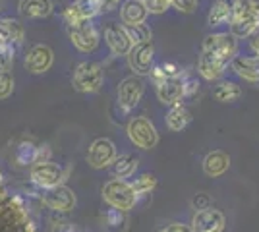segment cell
Wrapping results in <instances>:
<instances>
[{
  "label": "cell",
  "mask_w": 259,
  "mask_h": 232,
  "mask_svg": "<svg viewBox=\"0 0 259 232\" xmlns=\"http://www.w3.org/2000/svg\"><path fill=\"white\" fill-rule=\"evenodd\" d=\"M230 33L236 39H248L259 33V2L257 0H236L230 20Z\"/></svg>",
  "instance_id": "cell-1"
},
{
  "label": "cell",
  "mask_w": 259,
  "mask_h": 232,
  "mask_svg": "<svg viewBox=\"0 0 259 232\" xmlns=\"http://www.w3.org/2000/svg\"><path fill=\"white\" fill-rule=\"evenodd\" d=\"M103 199L107 201L112 209H118L122 213L136 209L140 198L136 196V192L132 188L128 180H120V178H110L108 182L103 184Z\"/></svg>",
  "instance_id": "cell-2"
},
{
  "label": "cell",
  "mask_w": 259,
  "mask_h": 232,
  "mask_svg": "<svg viewBox=\"0 0 259 232\" xmlns=\"http://www.w3.org/2000/svg\"><path fill=\"white\" fill-rule=\"evenodd\" d=\"M103 79H105L103 66L93 60H85L77 64V68L74 70L72 85L79 93H97L103 87Z\"/></svg>",
  "instance_id": "cell-3"
},
{
  "label": "cell",
  "mask_w": 259,
  "mask_h": 232,
  "mask_svg": "<svg viewBox=\"0 0 259 232\" xmlns=\"http://www.w3.org/2000/svg\"><path fill=\"white\" fill-rule=\"evenodd\" d=\"M201 51L230 66V62L238 55V39L230 31L228 33H211L203 39Z\"/></svg>",
  "instance_id": "cell-4"
},
{
  "label": "cell",
  "mask_w": 259,
  "mask_h": 232,
  "mask_svg": "<svg viewBox=\"0 0 259 232\" xmlns=\"http://www.w3.org/2000/svg\"><path fill=\"white\" fill-rule=\"evenodd\" d=\"M130 142L136 145L141 151H149L153 147H157L159 144V132L155 128L149 118L145 116H136L128 122V128H126Z\"/></svg>",
  "instance_id": "cell-5"
},
{
  "label": "cell",
  "mask_w": 259,
  "mask_h": 232,
  "mask_svg": "<svg viewBox=\"0 0 259 232\" xmlns=\"http://www.w3.org/2000/svg\"><path fill=\"white\" fill-rule=\"evenodd\" d=\"M29 178L39 190H53L64 184L66 172L53 161H37L31 165Z\"/></svg>",
  "instance_id": "cell-6"
},
{
  "label": "cell",
  "mask_w": 259,
  "mask_h": 232,
  "mask_svg": "<svg viewBox=\"0 0 259 232\" xmlns=\"http://www.w3.org/2000/svg\"><path fill=\"white\" fill-rule=\"evenodd\" d=\"M39 199L47 209L54 211V213H70L77 203L74 190L64 186V184L53 190H41Z\"/></svg>",
  "instance_id": "cell-7"
},
{
  "label": "cell",
  "mask_w": 259,
  "mask_h": 232,
  "mask_svg": "<svg viewBox=\"0 0 259 232\" xmlns=\"http://www.w3.org/2000/svg\"><path fill=\"white\" fill-rule=\"evenodd\" d=\"M145 93V83H143V77L141 76H128L124 77L118 83V105L122 107V111H134L138 105H140L141 97Z\"/></svg>",
  "instance_id": "cell-8"
},
{
  "label": "cell",
  "mask_w": 259,
  "mask_h": 232,
  "mask_svg": "<svg viewBox=\"0 0 259 232\" xmlns=\"http://www.w3.org/2000/svg\"><path fill=\"white\" fill-rule=\"evenodd\" d=\"M116 145L112 140H108V137H97L93 144L89 145V151H87V163L89 166H93V168H108V166H112V163L116 161Z\"/></svg>",
  "instance_id": "cell-9"
},
{
  "label": "cell",
  "mask_w": 259,
  "mask_h": 232,
  "mask_svg": "<svg viewBox=\"0 0 259 232\" xmlns=\"http://www.w3.org/2000/svg\"><path fill=\"white\" fill-rule=\"evenodd\" d=\"M68 37L72 44L81 53H93L101 41V33L93 22H83L74 27H68Z\"/></svg>",
  "instance_id": "cell-10"
},
{
  "label": "cell",
  "mask_w": 259,
  "mask_h": 232,
  "mask_svg": "<svg viewBox=\"0 0 259 232\" xmlns=\"http://www.w3.org/2000/svg\"><path fill=\"white\" fill-rule=\"evenodd\" d=\"M192 232H227V217L223 211L209 207L205 211H197L192 217Z\"/></svg>",
  "instance_id": "cell-11"
},
{
  "label": "cell",
  "mask_w": 259,
  "mask_h": 232,
  "mask_svg": "<svg viewBox=\"0 0 259 232\" xmlns=\"http://www.w3.org/2000/svg\"><path fill=\"white\" fill-rule=\"evenodd\" d=\"M153 58H155V47L151 43L134 44L128 53V64L136 76H149L153 70Z\"/></svg>",
  "instance_id": "cell-12"
},
{
  "label": "cell",
  "mask_w": 259,
  "mask_h": 232,
  "mask_svg": "<svg viewBox=\"0 0 259 232\" xmlns=\"http://www.w3.org/2000/svg\"><path fill=\"white\" fill-rule=\"evenodd\" d=\"M105 41H107L110 53L116 56H128V53L134 47L126 27L122 23L114 22L107 23V27H105Z\"/></svg>",
  "instance_id": "cell-13"
},
{
  "label": "cell",
  "mask_w": 259,
  "mask_h": 232,
  "mask_svg": "<svg viewBox=\"0 0 259 232\" xmlns=\"http://www.w3.org/2000/svg\"><path fill=\"white\" fill-rule=\"evenodd\" d=\"M54 53L49 44H33L25 55V68L31 74H45L53 68Z\"/></svg>",
  "instance_id": "cell-14"
},
{
  "label": "cell",
  "mask_w": 259,
  "mask_h": 232,
  "mask_svg": "<svg viewBox=\"0 0 259 232\" xmlns=\"http://www.w3.org/2000/svg\"><path fill=\"white\" fill-rule=\"evenodd\" d=\"M186 97V89H184V76L178 77H168L157 85V99L162 105H180V101Z\"/></svg>",
  "instance_id": "cell-15"
},
{
  "label": "cell",
  "mask_w": 259,
  "mask_h": 232,
  "mask_svg": "<svg viewBox=\"0 0 259 232\" xmlns=\"http://www.w3.org/2000/svg\"><path fill=\"white\" fill-rule=\"evenodd\" d=\"M232 72L249 83H259V58L253 55H236L230 62Z\"/></svg>",
  "instance_id": "cell-16"
},
{
  "label": "cell",
  "mask_w": 259,
  "mask_h": 232,
  "mask_svg": "<svg viewBox=\"0 0 259 232\" xmlns=\"http://www.w3.org/2000/svg\"><path fill=\"white\" fill-rule=\"evenodd\" d=\"M147 16H149V12L140 0H126L120 8V20H122V25H126V27L145 23Z\"/></svg>",
  "instance_id": "cell-17"
},
{
  "label": "cell",
  "mask_w": 259,
  "mask_h": 232,
  "mask_svg": "<svg viewBox=\"0 0 259 232\" xmlns=\"http://www.w3.org/2000/svg\"><path fill=\"white\" fill-rule=\"evenodd\" d=\"M230 168V155L221 151V149H215V151H209L203 159V172L211 178H219L223 176Z\"/></svg>",
  "instance_id": "cell-18"
},
{
  "label": "cell",
  "mask_w": 259,
  "mask_h": 232,
  "mask_svg": "<svg viewBox=\"0 0 259 232\" xmlns=\"http://www.w3.org/2000/svg\"><path fill=\"white\" fill-rule=\"evenodd\" d=\"M53 0H20L18 10L27 20H43L53 14Z\"/></svg>",
  "instance_id": "cell-19"
},
{
  "label": "cell",
  "mask_w": 259,
  "mask_h": 232,
  "mask_svg": "<svg viewBox=\"0 0 259 232\" xmlns=\"http://www.w3.org/2000/svg\"><path fill=\"white\" fill-rule=\"evenodd\" d=\"M197 72H199V76L203 77V79L213 81V79L223 77V74L227 72V64H225V62H221V60L215 58V56L207 55V53L201 51L199 60H197Z\"/></svg>",
  "instance_id": "cell-20"
},
{
  "label": "cell",
  "mask_w": 259,
  "mask_h": 232,
  "mask_svg": "<svg viewBox=\"0 0 259 232\" xmlns=\"http://www.w3.org/2000/svg\"><path fill=\"white\" fill-rule=\"evenodd\" d=\"M234 6H236V0H215L211 4V10H209V16H207V23L211 27H219V25L230 23Z\"/></svg>",
  "instance_id": "cell-21"
},
{
  "label": "cell",
  "mask_w": 259,
  "mask_h": 232,
  "mask_svg": "<svg viewBox=\"0 0 259 232\" xmlns=\"http://www.w3.org/2000/svg\"><path fill=\"white\" fill-rule=\"evenodd\" d=\"M138 165H140V161H138L136 155H132V153L118 155L116 161L110 166V168H112V176L120 178V180L132 178L136 174V170H138Z\"/></svg>",
  "instance_id": "cell-22"
},
{
  "label": "cell",
  "mask_w": 259,
  "mask_h": 232,
  "mask_svg": "<svg viewBox=\"0 0 259 232\" xmlns=\"http://www.w3.org/2000/svg\"><path fill=\"white\" fill-rule=\"evenodd\" d=\"M164 122H166V128L170 132H182L184 128L192 122V112L188 111L182 103L180 105H174V107H170V111L166 114V120Z\"/></svg>",
  "instance_id": "cell-23"
},
{
  "label": "cell",
  "mask_w": 259,
  "mask_h": 232,
  "mask_svg": "<svg viewBox=\"0 0 259 232\" xmlns=\"http://www.w3.org/2000/svg\"><path fill=\"white\" fill-rule=\"evenodd\" d=\"M213 97L219 103H234L242 97V87L236 81H221L219 85L213 89Z\"/></svg>",
  "instance_id": "cell-24"
},
{
  "label": "cell",
  "mask_w": 259,
  "mask_h": 232,
  "mask_svg": "<svg viewBox=\"0 0 259 232\" xmlns=\"http://www.w3.org/2000/svg\"><path fill=\"white\" fill-rule=\"evenodd\" d=\"M130 184H132V188H134L138 198H147V196L153 194V190L157 188V176L151 174V172H145V174L136 176Z\"/></svg>",
  "instance_id": "cell-25"
},
{
  "label": "cell",
  "mask_w": 259,
  "mask_h": 232,
  "mask_svg": "<svg viewBox=\"0 0 259 232\" xmlns=\"http://www.w3.org/2000/svg\"><path fill=\"white\" fill-rule=\"evenodd\" d=\"M126 27V25H124ZM130 39L134 44H141V43H151L153 39V31L147 23H141V25H132V27H126Z\"/></svg>",
  "instance_id": "cell-26"
},
{
  "label": "cell",
  "mask_w": 259,
  "mask_h": 232,
  "mask_svg": "<svg viewBox=\"0 0 259 232\" xmlns=\"http://www.w3.org/2000/svg\"><path fill=\"white\" fill-rule=\"evenodd\" d=\"M37 153H39V147H35L33 144H22L16 151V161L20 165H33L37 161Z\"/></svg>",
  "instance_id": "cell-27"
},
{
  "label": "cell",
  "mask_w": 259,
  "mask_h": 232,
  "mask_svg": "<svg viewBox=\"0 0 259 232\" xmlns=\"http://www.w3.org/2000/svg\"><path fill=\"white\" fill-rule=\"evenodd\" d=\"M74 4H76L77 8H79V12L83 14V18H85V20H91V22H93V18H97L99 14H103L99 0H76Z\"/></svg>",
  "instance_id": "cell-28"
},
{
  "label": "cell",
  "mask_w": 259,
  "mask_h": 232,
  "mask_svg": "<svg viewBox=\"0 0 259 232\" xmlns=\"http://www.w3.org/2000/svg\"><path fill=\"white\" fill-rule=\"evenodd\" d=\"M64 20H66V23H68V27H74V25H79V23H83V22H91V20H85V18H83V14L79 12V8H77L76 4H72V6L66 8Z\"/></svg>",
  "instance_id": "cell-29"
},
{
  "label": "cell",
  "mask_w": 259,
  "mask_h": 232,
  "mask_svg": "<svg viewBox=\"0 0 259 232\" xmlns=\"http://www.w3.org/2000/svg\"><path fill=\"white\" fill-rule=\"evenodd\" d=\"M14 93V77L8 72H0V101L8 99Z\"/></svg>",
  "instance_id": "cell-30"
},
{
  "label": "cell",
  "mask_w": 259,
  "mask_h": 232,
  "mask_svg": "<svg viewBox=\"0 0 259 232\" xmlns=\"http://www.w3.org/2000/svg\"><path fill=\"white\" fill-rule=\"evenodd\" d=\"M145 4L149 14H164L170 8V0H140Z\"/></svg>",
  "instance_id": "cell-31"
},
{
  "label": "cell",
  "mask_w": 259,
  "mask_h": 232,
  "mask_svg": "<svg viewBox=\"0 0 259 232\" xmlns=\"http://www.w3.org/2000/svg\"><path fill=\"white\" fill-rule=\"evenodd\" d=\"M190 205H192V209H194L195 213L213 207V205H211V198H209L207 194H195L194 198H192V201H190Z\"/></svg>",
  "instance_id": "cell-32"
},
{
  "label": "cell",
  "mask_w": 259,
  "mask_h": 232,
  "mask_svg": "<svg viewBox=\"0 0 259 232\" xmlns=\"http://www.w3.org/2000/svg\"><path fill=\"white\" fill-rule=\"evenodd\" d=\"M197 2L199 0H170V6H174L178 12L182 14H192L197 8Z\"/></svg>",
  "instance_id": "cell-33"
},
{
  "label": "cell",
  "mask_w": 259,
  "mask_h": 232,
  "mask_svg": "<svg viewBox=\"0 0 259 232\" xmlns=\"http://www.w3.org/2000/svg\"><path fill=\"white\" fill-rule=\"evenodd\" d=\"M105 219H107V224L110 228H118L120 224H122V221H124V213L110 207V209L107 211V215H105Z\"/></svg>",
  "instance_id": "cell-34"
},
{
  "label": "cell",
  "mask_w": 259,
  "mask_h": 232,
  "mask_svg": "<svg viewBox=\"0 0 259 232\" xmlns=\"http://www.w3.org/2000/svg\"><path fill=\"white\" fill-rule=\"evenodd\" d=\"M162 72H164V77L168 79V77H178L182 76V68L178 66V64H174V62H166V64H162Z\"/></svg>",
  "instance_id": "cell-35"
},
{
  "label": "cell",
  "mask_w": 259,
  "mask_h": 232,
  "mask_svg": "<svg viewBox=\"0 0 259 232\" xmlns=\"http://www.w3.org/2000/svg\"><path fill=\"white\" fill-rule=\"evenodd\" d=\"M184 89H186V97H190L199 89V81L192 76H186L184 77Z\"/></svg>",
  "instance_id": "cell-36"
},
{
  "label": "cell",
  "mask_w": 259,
  "mask_h": 232,
  "mask_svg": "<svg viewBox=\"0 0 259 232\" xmlns=\"http://www.w3.org/2000/svg\"><path fill=\"white\" fill-rule=\"evenodd\" d=\"M159 232H192V226L184 224V222H170V224L162 226Z\"/></svg>",
  "instance_id": "cell-37"
},
{
  "label": "cell",
  "mask_w": 259,
  "mask_h": 232,
  "mask_svg": "<svg viewBox=\"0 0 259 232\" xmlns=\"http://www.w3.org/2000/svg\"><path fill=\"white\" fill-rule=\"evenodd\" d=\"M99 2H101V12H112L120 4V0H99Z\"/></svg>",
  "instance_id": "cell-38"
},
{
  "label": "cell",
  "mask_w": 259,
  "mask_h": 232,
  "mask_svg": "<svg viewBox=\"0 0 259 232\" xmlns=\"http://www.w3.org/2000/svg\"><path fill=\"white\" fill-rule=\"evenodd\" d=\"M249 49H251L253 56L259 58V33H255L253 37H249Z\"/></svg>",
  "instance_id": "cell-39"
},
{
  "label": "cell",
  "mask_w": 259,
  "mask_h": 232,
  "mask_svg": "<svg viewBox=\"0 0 259 232\" xmlns=\"http://www.w3.org/2000/svg\"><path fill=\"white\" fill-rule=\"evenodd\" d=\"M6 8V0H0V12Z\"/></svg>",
  "instance_id": "cell-40"
},
{
  "label": "cell",
  "mask_w": 259,
  "mask_h": 232,
  "mask_svg": "<svg viewBox=\"0 0 259 232\" xmlns=\"http://www.w3.org/2000/svg\"><path fill=\"white\" fill-rule=\"evenodd\" d=\"M227 232H228V230H227Z\"/></svg>",
  "instance_id": "cell-41"
}]
</instances>
